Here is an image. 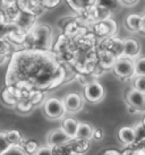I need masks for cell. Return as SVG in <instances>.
I'll return each mask as SVG.
<instances>
[{"label": "cell", "mask_w": 145, "mask_h": 155, "mask_svg": "<svg viewBox=\"0 0 145 155\" xmlns=\"http://www.w3.org/2000/svg\"><path fill=\"white\" fill-rule=\"evenodd\" d=\"M2 155H27V153L24 151V148L22 146H12Z\"/></svg>", "instance_id": "25"}, {"label": "cell", "mask_w": 145, "mask_h": 155, "mask_svg": "<svg viewBox=\"0 0 145 155\" xmlns=\"http://www.w3.org/2000/svg\"><path fill=\"white\" fill-rule=\"evenodd\" d=\"M100 50L109 52L118 59L124 56V40H119L115 36L104 39L100 44Z\"/></svg>", "instance_id": "6"}, {"label": "cell", "mask_w": 145, "mask_h": 155, "mask_svg": "<svg viewBox=\"0 0 145 155\" xmlns=\"http://www.w3.org/2000/svg\"><path fill=\"white\" fill-rule=\"evenodd\" d=\"M94 136V129L93 127L86 122H79V127L77 130L76 139L79 140H89Z\"/></svg>", "instance_id": "18"}, {"label": "cell", "mask_w": 145, "mask_h": 155, "mask_svg": "<svg viewBox=\"0 0 145 155\" xmlns=\"http://www.w3.org/2000/svg\"><path fill=\"white\" fill-rule=\"evenodd\" d=\"M126 101L129 104V107L133 108L137 112H145V94L142 92H138L134 87L127 92L126 94Z\"/></svg>", "instance_id": "8"}, {"label": "cell", "mask_w": 145, "mask_h": 155, "mask_svg": "<svg viewBox=\"0 0 145 155\" xmlns=\"http://www.w3.org/2000/svg\"><path fill=\"white\" fill-rule=\"evenodd\" d=\"M140 51H141V45L137 40L133 38H127L124 40V57L132 59L133 57L138 56Z\"/></svg>", "instance_id": "13"}, {"label": "cell", "mask_w": 145, "mask_h": 155, "mask_svg": "<svg viewBox=\"0 0 145 155\" xmlns=\"http://www.w3.org/2000/svg\"><path fill=\"white\" fill-rule=\"evenodd\" d=\"M7 138H8L9 143L12 144V146H21V144H23V138L19 131L17 130H10L7 131Z\"/></svg>", "instance_id": "19"}, {"label": "cell", "mask_w": 145, "mask_h": 155, "mask_svg": "<svg viewBox=\"0 0 145 155\" xmlns=\"http://www.w3.org/2000/svg\"><path fill=\"white\" fill-rule=\"evenodd\" d=\"M65 70L55 54L46 50H23L14 53L7 71V85H25L40 90L58 86Z\"/></svg>", "instance_id": "1"}, {"label": "cell", "mask_w": 145, "mask_h": 155, "mask_svg": "<svg viewBox=\"0 0 145 155\" xmlns=\"http://www.w3.org/2000/svg\"><path fill=\"white\" fill-rule=\"evenodd\" d=\"M6 59V54H2V53H0V64H2Z\"/></svg>", "instance_id": "30"}, {"label": "cell", "mask_w": 145, "mask_h": 155, "mask_svg": "<svg viewBox=\"0 0 145 155\" xmlns=\"http://www.w3.org/2000/svg\"><path fill=\"white\" fill-rule=\"evenodd\" d=\"M134 88L145 94V76H136L134 78Z\"/></svg>", "instance_id": "23"}, {"label": "cell", "mask_w": 145, "mask_h": 155, "mask_svg": "<svg viewBox=\"0 0 145 155\" xmlns=\"http://www.w3.org/2000/svg\"><path fill=\"white\" fill-rule=\"evenodd\" d=\"M79 127V122L74 119V118H66L62 121V125H61V129L64 130L65 133L68 135L72 139H75L77 135V130Z\"/></svg>", "instance_id": "16"}, {"label": "cell", "mask_w": 145, "mask_h": 155, "mask_svg": "<svg viewBox=\"0 0 145 155\" xmlns=\"http://www.w3.org/2000/svg\"><path fill=\"white\" fill-rule=\"evenodd\" d=\"M64 104L66 111L68 112H77L79 111L83 107V100L81 95L77 93H70L64 99Z\"/></svg>", "instance_id": "11"}, {"label": "cell", "mask_w": 145, "mask_h": 155, "mask_svg": "<svg viewBox=\"0 0 145 155\" xmlns=\"http://www.w3.org/2000/svg\"><path fill=\"white\" fill-rule=\"evenodd\" d=\"M72 138L69 137L62 129L52 130V131H50L49 137H48V144H49V146L51 147L60 146V145L67 144V143L72 142Z\"/></svg>", "instance_id": "10"}, {"label": "cell", "mask_w": 145, "mask_h": 155, "mask_svg": "<svg viewBox=\"0 0 145 155\" xmlns=\"http://www.w3.org/2000/svg\"><path fill=\"white\" fill-rule=\"evenodd\" d=\"M117 0H98V2H96V5H99V6H102V7H104V8L109 9V10H111L112 8H115L116 5H117Z\"/></svg>", "instance_id": "26"}, {"label": "cell", "mask_w": 145, "mask_h": 155, "mask_svg": "<svg viewBox=\"0 0 145 155\" xmlns=\"http://www.w3.org/2000/svg\"><path fill=\"white\" fill-rule=\"evenodd\" d=\"M67 2L75 12L79 14H85L93 6L96 5L98 0H67Z\"/></svg>", "instance_id": "14"}, {"label": "cell", "mask_w": 145, "mask_h": 155, "mask_svg": "<svg viewBox=\"0 0 145 155\" xmlns=\"http://www.w3.org/2000/svg\"><path fill=\"white\" fill-rule=\"evenodd\" d=\"M10 147H12V144L9 143L8 138H7V134L0 133V154L2 155Z\"/></svg>", "instance_id": "22"}, {"label": "cell", "mask_w": 145, "mask_h": 155, "mask_svg": "<svg viewBox=\"0 0 145 155\" xmlns=\"http://www.w3.org/2000/svg\"><path fill=\"white\" fill-rule=\"evenodd\" d=\"M95 139H101L102 138V130H94V136H93Z\"/></svg>", "instance_id": "28"}, {"label": "cell", "mask_w": 145, "mask_h": 155, "mask_svg": "<svg viewBox=\"0 0 145 155\" xmlns=\"http://www.w3.org/2000/svg\"><path fill=\"white\" fill-rule=\"evenodd\" d=\"M142 32H143V33H145V27L143 28V31H142Z\"/></svg>", "instance_id": "33"}, {"label": "cell", "mask_w": 145, "mask_h": 155, "mask_svg": "<svg viewBox=\"0 0 145 155\" xmlns=\"http://www.w3.org/2000/svg\"><path fill=\"white\" fill-rule=\"evenodd\" d=\"M98 60H99V65L101 66L103 69H109V68H113L116 61H117V58L113 54L109 53V52L101 51L100 50L98 56Z\"/></svg>", "instance_id": "17"}, {"label": "cell", "mask_w": 145, "mask_h": 155, "mask_svg": "<svg viewBox=\"0 0 145 155\" xmlns=\"http://www.w3.org/2000/svg\"><path fill=\"white\" fill-rule=\"evenodd\" d=\"M51 31L47 25L36 26L31 31L24 39L25 42H29V48L33 50H47L50 47L51 41Z\"/></svg>", "instance_id": "2"}, {"label": "cell", "mask_w": 145, "mask_h": 155, "mask_svg": "<svg viewBox=\"0 0 145 155\" xmlns=\"http://www.w3.org/2000/svg\"><path fill=\"white\" fill-rule=\"evenodd\" d=\"M118 138L125 145H130L136 139V131L132 127H121L118 131Z\"/></svg>", "instance_id": "15"}, {"label": "cell", "mask_w": 145, "mask_h": 155, "mask_svg": "<svg viewBox=\"0 0 145 155\" xmlns=\"http://www.w3.org/2000/svg\"><path fill=\"white\" fill-rule=\"evenodd\" d=\"M44 113L47 114L50 119H59L65 114L66 108H65L64 101L57 97H51L46 101L43 105Z\"/></svg>", "instance_id": "5"}, {"label": "cell", "mask_w": 145, "mask_h": 155, "mask_svg": "<svg viewBox=\"0 0 145 155\" xmlns=\"http://www.w3.org/2000/svg\"><path fill=\"white\" fill-rule=\"evenodd\" d=\"M52 151H53V155H70L72 153H74L72 142L60 145V146L52 147Z\"/></svg>", "instance_id": "20"}, {"label": "cell", "mask_w": 145, "mask_h": 155, "mask_svg": "<svg viewBox=\"0 0 145 155\" xmlns=\"http://www.w3.org/2000/svg\"><path fill=\"white\" fill-rule=\"evenodd\" d=\"M143 124H144V126H145V118H144V120H143Z\"/></svg>", "instance_id": "34"}, {"label": "cell", "mask_w": 145, "mask_h": 155, "mask_svg": "<svg viewBox=\"0 0 145 155\" xmlns=\"http://www.w3.org/2000/svg\"><path fill=\"white\" fill-rule=\"evenodd\" d=\"M143 21H144V25H145V13H144V15H143ZM145 27V26H144Z\"/></svg>", "instance_id": "31"}, {"label": "cell", "mask_w": 145, "mask_h": 155, "mask_svg": "<svg viewBox=\"0 0 145 155\" xmlns=\"http://www.w3.org/2000/svg\"><path fill=\"white\" fill-rule=\"evenodd\" d=\"M84 96L89 102H100L104 97V88L99 82H90L84 88Z\"/></svg>", "instance_id": "7"}, {"label": "cell", "mask_w": 145, "mask_h": 155, "mask_svg": "<svg viewBox=\"0 0 145 155\" xmlns=\"http://www.w3.org/2000/svg\"><path fill=\"white\" fill-rule=\"evenodd\" d=\"M137 1H138V0H121V2L124 5H127V6H134Z\"/></svg>", "instance_id": "29"}, {"label": "cell", "mask_w": 145, "mask_h": 155, "mask_svg": "<svg viewBox=\"0 0 145 155\" xmlns=\"http://www.w3.org/2000/svg\"><path fill=\"white\" fill-rule=\"evenodd\" d=\"M113 73L120 79H129L135 74V61L127 57H120L117 59L113 66Z\"/></svg>", "instance_id": "3"}, {"label": "cell", "mask_w": 145, "mask_h": 155, "mask_svg": "<svg viewBox=\"0 0 145 155\" xmlns=\"http://www.w3.org/2000/svg\"><path fill=\"white\" fill-rule=\"evenodd\" d=\"M84 15L86 17V21L91 22L92 24H95V23L102 22V21L110 18V10L102 7V6L95 5Z\"/></svg>", "instance_id": "9"}, {"label": "cell", "mask_w": 145, "mask_h": 155, "mask_svg": "<svg viewBox=\"0 0 145 155\" xmlns=\"http://www.w3.org/2000/svg\"><path fill=\"white\" fill-rule=\"evenodd\" d=\"M136 76H145V57H140L135 60Z\"/></svg>", "instance_id": "21"}, {"label": "cell", "mask_w": 145, "mask_h": 155, "mask_svg": "<svg viewBox=\"0 0 145 155\" xmlns=\"http://www.w3.org/2000/svg\"><path fill=\"white\" fill-rule=\"evenodd\" d=\"M125 25L132 32H142L145 26L143 16L137 15V14H130L125 19Z\"/></svg>", "instance_id": "12"}, {"label": "cell", "mask_w": 145, "mask_h": 155, "mask_svg": "<svg viewBox=\"0 0 145 155\" xmlns=\"http://www.w3.org/2000/svg\"><path fill=\"white\" fill-rule=\"evenodd\" d=\"M91 28H92V31L94 32L95 35H98L100 38L108 39V38H112V36L117 33L118 25H117V23H116L115 19L108 18L106 21L92 24V27H91Z\"/></svg>", "instance_id": "4"}, {"label": "cell", "mask_w": 145, "mask_h": 155, "mask_svg": "<svg viewBox=\"0 0 145 155\" xmlns=\"http://www.w3.org/2000/svg\"><path fill=\"white\" fill-rule=\"evenodd\" d=\"M70 155H81V154H78V153H75V152H74V153H72Z\"/></svg>", "instance_id": "32"}, {"label": "cell", "mask_w": 145, "mask_h": 155, "mask_svg": "<svg viewBox=\"0 0 145 155\" xmlns=\"http://www.w3.org/2000/svg\"><path fill=\"white\" fill-rule=\"evenodd\" d=\"M24 151L27 153V154H35L36 151H38V143L34 142V140H29V142L24 143Z\"/></svg>", "instance_id": "24"}, {"label": "cell", "mask_w": 145, "mask_h": 155, "mask_svg": "<svg viewBox=\"0 0 145 155\" xmlns=\"http://www.w3.org/2000/svg\"><path fill=\"white\" fill-rule=\"evenodd\" d=\"M34 155H53V151L51 146H43L40 147Z\"/></svg>", "instance_id": "27"}]
</instances>
